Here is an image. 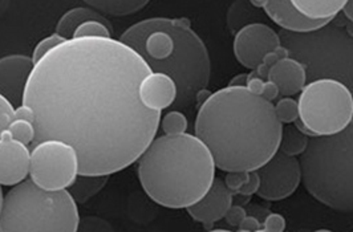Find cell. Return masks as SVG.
I'll list each match as a JSON object with an SVG mask.
<instances>
[{
	"label": "cell",
	"mask_w": 353,
	"mask_h": 232,
	"mask_svg": "<svg viewBox=\"0 0 353 232\" xmlns=\"http://www.w3.org/2000/svg\"><path fill=\"white\" fill-rule=\"evenodd\" d=\"M279 89H278V87L272 83V81H270V80H267L265 83V87H263V90H262V94H261V97L262 98H265L267 101H270V103H272L274 100H276L278 97H279Z\"/></svg>",
	"instance_id": "37"
},
{
	"label": "cell",
	"mask_w": 353,
	"mask_h": 232,
	"mask_svg": "<svg viewBox=\"0 0 353 232\" xmlns=\"http://www.w3.org/2000/svg\"><path fill=\"white\" fill-rule=\"evenodd\" d=\"M259 187H261V178L258 176V171H250V177H248V182L239 190L238 194L239 196H246V197H252L254 194H258Z\"/></svg>",
	"instance_id": "35"
},
{
	"label": "cell",
	"mask_w": 353,
	"mask_h": 232,
	"mask_svg": "<svg viewBox=\"0 0 353 232\" xmlns=\"http://www.w3.org/2000/svg\"><path fill=\"white\" fill-rule=\"evenodd\" d=\"M285 226V219L281 214H268L263 222V230L265 232H284Z\"/></svg>",
	"instance_id": "34"
},
{
	"label": "cell",
	"mask_w": 353,
	"mask_h": 232,
	"mask_svg": "<svg viewBox=\"0 0 353 232\" xmlns=\"http://www.w3.org/2000/svg\"><path fill=\"white\" fill-rule=\"evenodd\" d=\"M236 232H242V231H239V230H238V231H236Z\"/></svg>",
	"instance_id": "48"
},
{
	"label": "cell",
	"mask_w": 353,
	"mask_h": 232,
	"mask_svg": "<svg viewBox=\"0 0 353 232\" xmlns=\"http://www.w3.org/2000/svg\"><path fill=\"white\" fill-rule=\"evenodd\" d=\"M178 89L172 77L165 73L150 72L140 85V100L143 107L159 112L176 104Z\"/></svg>",
	"instance_id": "16"
},
{
	"label": "cell",
	"mask_w": 353,
	"mask_h": 232,
	"mask_svg": "<svg viewBox=\"0 0 353 232\" xmlns=\"http://www.w3.org/2000/svg\"><path fill=\"white\" fill-rule=\"evenodd\" d=\"M347 0H292L296 10L312 20L332 21L343 11Z\"/></svg>",
	"instance_id": "20"
},
{
	"label": "cell",
	"mask_w": 353,
	"mask_h": 232,
	"mask_svg": "<svg viewBox=\"0 0 353 232\" xmlns=\"http://www.w3.org/2000/svg\"><path fill=\"white\" fill-rule=\"evenodd\" d=\"M159 125L162 127L165 136H181L185 134L189 126L186 116L179 110H172L161 117Z\"/></svg>",
	"instance_id": "25"
},
{
	"label": "cell",
	"mask_w": 353,
	"mask_h": 232,
	"mask_svg": "<svg viewBox=\"0 0 353 232\" xmlns=\"http://www.w3.org/2000/svg\"><path fill=\"white\" fill-rule=\"evenodd\" d=\"M310 137L301 131L296 126L283 127L282 138L279 145V151L288 157H301L308 147Z\"/></svg>",
	"instance_id": "23"
},
{
	"label": "cell",
	"mask_w": 353,
	"mask_h": 232,
	"mask_svg": "<svg viewBox=\"0 0 353 232\" xmlns=\"http://www.w3.org/2000/svg\"><path fill=\"white\" fill-rule=\"evenodd\" d=\"M341 12H343V15H344L345 18L353 23V0H347V1H345V6H344V8H343Z\"/></svg>",
	"instance_id": "41"
},
{
	"label": "cell",
	"mask_w": 353,
	"mask_h": 232,
	"mask_svg": "<svg viewBox=\"0 0 353 232\" xmlns=\"http://www.w3.org/2000/svg\"><path fill=\"white\" fill-rule=\"evenodd\" d=\"M208 232H231V231H228V230H212V231H208Z\"/></svg>",
	"instance_id": "45"
},
{
	"label": "cell",
	"mask_w": 353,
	"mask_h": 232,
	"mask_svg": "<svg viewBox=\"0 0 353 232\" xmlns=\"http://www.w3.org/2000/svg\"><path fill=\"white\" fill-rule=\"evenodd\" d=\"M194 131L216 169L256 171L279 150L283 125L272 103L246 88L226 87L199 107Z\"/></svg>",
	"instance_id": "2"
},
{
	"label": "cell",
	"mask_w": 353,
	"mask_h": 232,
	"mask_svg": "<svg viewBox=\"0 0 353 232\" xmlns=\"http://www.w3.org/2000/svg\"><path fill=\"white\" fill-rule=\"evenodd\" d=\"M143 191L168 209H188L209 191L215 163L208 146L193 134L156 137L139 158Z\"/></svg>",
	"instance_id": "4"
},
{
	"label": "cell",
	"mask_w": 353,
	"mask_h": 232,
	"mask_svg": "<svg viewBox=\"0 0 353 232\" xmlns=\"http://www.w3.org/2000/svg\"><path fill=\"white\" fill-rule=\"evenodd\" d=\"M250 177V171H230L223 179L226 187L234 194H238L239 190L245 186Z\"/></svg>",
	"instance_id": "31"
},
{
	"label": "cell",
	"mask_w": 353,
	"mask_h": 232,
	"mask_svg": "<svg viewBox=\"0 0 353 232\" xmlns=\"http://www.w3.org/2000/svg\"><path fill=\"white\" fill-rule=\"evenodd\" d=\"M246 216H248V211H246L245 207L232 203L223 219L226 220V223H228L229 226L238 229V227L242 224V222L246 219Z\"/></svg>",
	"instance_id": "33"
},
{
	"label": "cell",
	"mask_w": 353,
	"mask_h": 232,
	"mask_svg": "<svg viewBox=\"0 0 353 232\" xmlns=\"http://www.w3.org/2000/svg\"><path fill=\"white\" fill-rule=\"evenodd\" d=\"M263 11L265 17L279 25L282 31L291 34L312 32L331 23L327 20H312L304 17L296 10L292 0H267Z\"/></svg>",
	"instance_id": "15"
},
{
	"label": "cell",
	"mask_w": 353,
	"mask_h": 232,
	"mask_svg": "<svg viewBox=\"0 0 353 232\" xmlns=\"http://www.w3.org/2000/svg\"><path fill=\"white\" fill-rule=\"evenodd\" d=\"M64 41H67L64 37H61L60 35H57L56 32H53L52 35L47 36L44 39H41L37 44H36L35 48H34V52H32V61L37 63L40 61L46 54H50L51 51H53L56 47H59L60 44H63Z\"/></svg>",
	"instance_id": "29"
},
{
	"label": "cell",
	"mask_w": 353,
	"mask_h": 232,
	"mask_svg": "<svg viewBox=\"0 0 353 232\" xmlns=\"http://www.w3.org/2000/svg\"><path fill=\"white\" fill-rule=\"evenodd\" d=\"M248 73H241L236 74L230 80L229 87L231 88H246L248 85Z\"/></svg>",
	"instance_id": "39"
},
{
	"label": "cell",
	"mask_w": 353,
	"mask_h": 232,
	"mask_svg": "<svg viewBox=\"0 0 353 232\" xmlns=\"http://www.w3.org/2000/svg\"><path fill=\"white\" fill-rule=\"evenodd\" d=\"M281 45L305 70L307 84L335 80L353 93V39L332 21L316 31L291 34L279 31Z\"/></svg>",
	"instance_id": "7"
},
{
	"label": "cell",
	"mask_w": 353,
	"mask_h": 232,
	"mask_svg": "<svg viewBox=\"0 0 353 232\" xmlns=\"http://www.w3.org/2000/svg\"><path fill=\"white\" fill-rule=\"evenodd\" d=\"M84 4L92 7L101 15L128 17L141 11L149 4L148 0H85Z\"/></svg>",
	"instance_id": "21"
},
{
	"label": "cell",
	"mask_w": 353,
	"mask_h": 232,
	"mask_svg": "<svg viewBox=\"0 0 353 232\" xmlns=\"http://www.w3.org/2000/svg\"><path fill=\"white\" fill-rule=\"evenodd\" d=\"M268 80L272 81L283 97H292L301 93L307 85V74L305 70L299 61L295 59H284L278 64H275L270 74Z\"/></svg>",
	"instance_id": "17"
},
{
	"label": "cell",
	"mask_w": 353,
	"mask_h": 232,
	"mask_svg": "<svg viewBox=\"0 0 353 232\" xmlns=\"http://www.w3.org/2000/svg\"><path fill=\"white\" fill-rule=\"evenodd\" d=\"M80 220L68 190L46 191L26 179L4 196L0 232H77Z\"/></svg>",
	"instance_id": "6"
},
{
	"label": "cell",
	"mask_w": 353,
	"mask_h": 232,
	"mask_svg": "<svg viewBox=\"0 0 353 232\" xmlns=\"http://www.w3.org/2000/svg\"><path fill=\"white\" fill-rule=\"evenodd\" d=\"M120 40L72 39L37 61L23 104L34 112L35 141L71 145L80 176H112L139 161L156 138L161 113L143 107L150 73ZM30 146V147H31Z\"/></svg>",
	"instance_id": "1"
},
{
	"label": "cell",
	"mask_w": 353,
	"mask_h": 232,
	"mask_svg": "<svg viewBox=\"0 0 353 232\" xmlns=\"http://www.w3.org/2000/svg\"><path fill=\"white\" fill-rule=\"evenodd\" d=\"M267 0H251V4L258 10H265Z\"/></svg>",
	"instance_id": "42"
},
{
	"label": "cell",
	"mask_w": 353,
	"mask_h": 232,
	"mask_svg": "<svg viewBox=\"0 0 353 232\" xmlns=\"http://www.w3.org/2000/svg\"><path fill=\"white\" fill-rule=\"evenodd\" d=\"M238 230L242 232L259 231V230H262V223L256 216L248 215L246 219L242 222V224L238 227Z\"/></svg>",
	"instance_id": "36"
},
{
	"label": "cell",
	"mask_w": 353,
	"mask_h": 232,
	"mask_svg": "<svg viewBox=\"0 0 353 232\" xmlns=\"http://www.w3.org/2000/svg\"><path fill=\"white\" fill-rule=\"evenodd\" d=\"M314 232H334V231H331V230H324V229H321V230H316V231H314Z\"/></svg>",
	"instance_id": "46"
},
{
	"label": "cell",
	"mask_w": 353,
	"mask_h": 232,
	"mask_svg": "<svg viewBox=\"0 0 353 232\" xmlns=\"http://www.w3.org/2000/svg\"><path fill=\"white\" fill-rule=\"evenodd\" d=\"M256 232H265V230H263V229H262V230H259V231H256Z\"/></svg>",
	"instance_id": "47"
},
{
	"label": "cell",
	"mask_w": 353,
	"mask_h": 232,
	"mask_svg": "<svg viewBox=\"0 0 353 232\" xmlns=\"http://www.w3.org/2000/svg\"><path fill=\"white\" fill-rule=\"evenodd\" d=\"M288 57H290L288 50H287L285 47L281 45V47H278L276 50H274L272 52L265 54L262 64H261L256 70H254V71H251V73H248V76H250V77H259V78H262L263 81H267L271 68H272L275 64H278L281 60L288 59Z\"/></svg>",
	"instance_id": "27"
},
{
	"label": "cell",
	"mask_w": 353,
	"mask_h": 232,
	"mask_svg": "<svg viewBox=\"0 0 353 232\" xmlns=\"http://www.w3.org/2000/svg\"><path fill=\"white\" fill-rule=\"evenodd\" d=\"M112 32L109 20H89L76 30L73 39H110Z\"/></svg>",
	"instance_id": "24"
},
{
	"label": "cell",
	"mask_w": 353,
	"mask_h": 232,
	"mask_svg": "<svg viewBox=\"0 0 353 232\" xmlns=\"http://www.w3.org/2000/svg\"><path fill=\"white\" fill-rule=\"evenodd\" d=\"M256 171L261 178L258 197L263 200L278 202L291 197L301 184V161L283 154L279 150Z\"/></svg>",
	"instance_id": "10"
},
{
	"label": "cell",
	"mask_w": 353,
	"mask_h": 232,
	"mask_svg": "<svg viewBox=\"0 0 353 232\" xmlns=\"http://www.w3.org/2000/svg\"><path fill=\"white\" fill-rule=\"evenodd\" d=\"M265 18L267 17L263 10L255 8L251 4V1L238 0V1H234L228 10L226 25L229 28L230 34L235 36L242 28L251 24L262 23V20H265Z\"/></svg>",
	"instance_id": "18"
},
{
	"label": "cell",
	"mask_w": 353,
	"mask_h": 232,
	"mask_svg": "<svg viewBox=\"0 0 353 232\" xmlns=\"http://www.w3.org/2000/svg\"><path fill=\"white\" fill-rule=\"evenodd\" d=\"M265 81H263V80L259 78V77H250V76H248L246 89H248L250 93L255 94V96H261V94H262V90H263V87H265Z\"/></svg>",
	"instance_id": "38"
},
{
	"label": "cell",
	"mask_w": 353,
	"mask_h": 232,
	"mask_svg": "<svg viewBox=\"0 0 353 232\" xmlns=\"http://www.w3.org/2000/svg\"><path fill=\"white\" fill-rule=\"evenodd\" d=\"M212 92L209 89L199 90V92L196 93V96H195V104H196L198 107H202V105L212 97Z\"/></svg>",
	"instance_id": "40"
},
{
	"label": "cell",
	"mask_w": 353,
	"mask_h": 232,
	"mask_svg": "<svg viewBox=\"0 0 353 232\" xmlns=\"http://www.w3.org/2000/svg\"><path fill=\"white\" fill-rule=\"evenodd\" d=\"M89 20H108V19L89 7L87 4L81 7H74L70 11H67L61 18L59 19L54 32L57 35L64 37L65 40H72L76 30L85 21Z\"/></svg>",
	"instance_id": "19"
},
{
	"label": "cell",
	"mask_w": 353,
	"mask_h": 232,
	"mask_svg": "<svg viewBox=\"0 0 353 232\" xmlns=\"http://www.w3.org/2000/svg\"><path fill=\"white\" fill-rule=\"evenodd\" d=\"M295 126L308 137H325L344 130L353 118V93L335 80L307 84L298 100Z\"/></svg>",
	"instance_id": "8"
},
{
	"label": "cell",
	"mask_w": 353,
	"mask_h": 232,
	"mask_svg": "<svg viewBox=\"0 0 353 232\" xmlns=\"http://www.w3.org/2000/svg\"><path fill=\"white\" fill-rule=\"evenodd\" d=\"M275 113L281 124H295L299 120V105L292 97H283L275 105Z\"/></svg>",
	"instance_id": "28"
},
{
	"label": "cell",
	"mask_w": 353,
	"mask_h": 232,
	"mask_svg": "<svg viewBox=\"0 0 353 232\" xmlns=\"http://www.w3.org/2000/svg\"><path fill=\"white\" fill-rule=\"evenodd\" d=\"M108 176H80L72 183L68 189L74 202L87 203L94 196H97L108 183Z\"/></svg>",
	"instance_id": "22"
},
{
	"label": "cell",
	"mask_w": 353,
	"mask_h": 232,
	"mask_svg": "<svg viewBox=\"0 0 353 232\" xmlns=\"http://www.w3.org/2000/svg\"><path fill=\"white\" fill-rule=\"evenodd\" d=\"M7 133L10 137L15 141L24 143L27 146H31L35 141L36 130L34 123L27 120L14 118L7 129Z\"/></svg>",
	"instance_id": "26"
},
{
	"label": "cell",
	"mask_w": 353,
	"mask_h": 232,
	"mask_svg": "<svg viewBox=\"0 0 353 232\" xmlns=\"http://www.w3.org/2000/svg\"><path fill=\"white\" fill-rule=\"evenodd\" d=\"M77 232H114L112 226L100 218L88 216L83 220H80Z\"/></svg>",
	"instance_id": "30"
},
{
	"label": "cell",
	"mask_w": 353,
	"mask_h": 232,
	"mask_svg": "<svg viewBox=\"0 0 353 232\" xmlns=\"http://www.w3.org/2000/svg\"><path fill=\"white\" fill-rule=\"evenodd\" d=\"M35 63L27 54H7L0 57V96L14 107L23 104L26 88Z\"/></svg>",
	"instance_id": "12"
},
{
	"label": "cell",
	"mask_w": 353,
	"mask_h": 232,
	"mask_svg": "<svg viewBox=\"0 0 353 232\" xmlns=\"http://www.w3.org/2000/svg\"><path fill=\"white\" fill-rule=\"evenodd\" d=\"M344 30H345V32H347V34H348V36H350V37H352V39H353V23H352V21H350V20H348V21H347V23H345V25H344Z\"/></svg>",
	"instance_id": "43"
},
{
	"label": "cell",
	"mask_w": 353,
	"mask_h": 232,
	"mask_svg": "<svg viewBox=\"0 0 353 232\" xmlns=\"http://www.w3.org/2000/svg\"><path fill=\"white\" fill-rule=\"evenodd\" d=\"M119 40L139 54L150 71L174 80L176 109L192 107L196 93L208 89L210 56L189 19H146L130 25Z\"/></svg>",
	"instance_id": "3"
},
{
	"label": "cell",
	"mask_w": 353,
	"mask_h": 232,
	"mask_svg": "<svg viewBox=\"0 0 353 232\" xmlns=\"http://www.w3.org/2000/svg\"><path fill=\"white\" fill-rule=\"evenodd\" d=\"M281 47L279 34L265 23L251 24L234 36V56L238 63L248 68L256 70L267 54Z\"/></svg>",
	"instance_id": "11"
},
{
	"label": "cell",
	"mask_w": 353,
	"mask_h": 232,
	"mask_svg": "<svg viewBox=\"0 0 353 232\" xmlns=\"http://www.w3.org/2000/svg\"><path fill=\"white\" fill-rule=\"evenodd\" d=\"M31 149L10 137L7 130L0 137V186L14 187L30 176Z\"/></svg>",
	"instance_id": "13"
},
{
	"label": "cell",
	"mask_w": 353,
	"mask_h": 232,
	"mask_svg": "<svg viewBox=\"0 0 353 232\" xmlns=\"http://www.w3.org/2000/svg\"><path fill=\"white\" fill-rule=\"evenodd\" d=\"M14 112H15L14 105L0 96V137L14 120Z\"/></svg>",
	"instance_id": "32"
},
{
	"label": "cell",
	"mask_w": 353,
	"mask_h": 232,
	"mask_svg": "<svg viewBox=\"0 0 353 232\" xmlns=\"http://www.w3.org/2000/svg\"><path fill=\"white\" fill-rule=\"evenodd\" d=\"M301 182L321 204L353 211V118L344 130L325 137H310L301 156Z\"/></svg>",
	"instance_id": "5"
},
{
	"label": "cell",
	"mask_w": 353,
	"mask_h": 232,
	"mask_svg": "<svg viewBox=\"0 0 353 232\" xmlns=\"http://www.w3.org/2000/svg\"><path fill=\"white\" fill-rule=\"evenodd\" d=\"M3 199H4V194H3V190L0 186V211H1V206H3Z\"/></svg>",
	"instance_id": "44"
},
{
	"label": "cell",
	"mask_w": 353,
	"mask_h": 232,
	"mask_svg": "<svg viewBox=\"0 0 353 232\" xmlns=\"http://www.w3.org/2000/svg\"><path fill=\"white\" fill-rule=\"evenodd\" d=\"M232 204V193L226 187L222 178H215L209 191L186 211L195 222L212 226L225 218Z\"/></svg>",
	"instance_id": "14"
},
{
	"label": "cell",
	"mask_w": 353,
	"mask_h": 232,
	"mask_svg": "<svg viewBox=\"0 0 353 232\" xmlns=\"http://www.w3.org/2000/svg\"><path fill=\"white\" fill-rule=\"evenodd\" d=\"M31 149L30 179L46 191L68 190L79 177V157L71 145L48 140Z\"/></svg>",
	"instance_id": "9"
}]
</instances>
